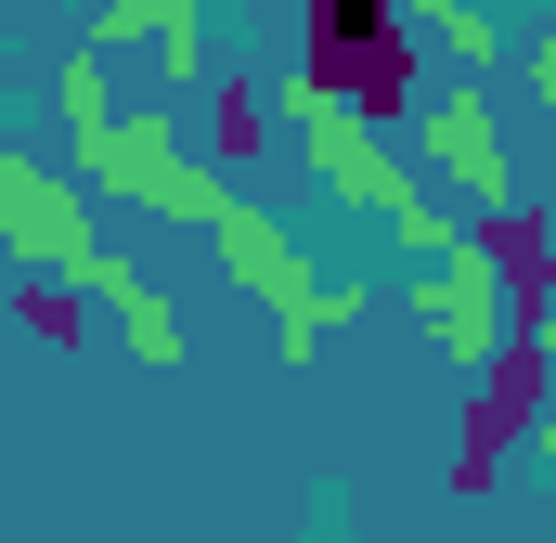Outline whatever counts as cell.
I'll list each match as a JSON object with an SVG mask.
<instances>
[{
  "instance_id": "obj_1",
  "label": "cell",
  "mask_w": 556,
  "mask_h": 543,
  "mask_svg": "<svg viewBox=\"0 0 556 543\" xmlns=\"http://www.w3.org/2000/svg\"><path fill=\"white\" fill-rule=\"evenodd\" d=\"M65 168H78V194L142 207V220H181V233H220V207H233V181L194 168L168 117H104L91 142H65Z\"/></svg>"
},
{
  "instance_id": "obj_2",
  "label": "cell",
  "mask_w": 556,
  "mask_h": 543,
  "mask_svg": "<svg viewBox=\"0 0 556 543\" xmlns=\"http://www.w3.org/2000/svg\"><path fill=\"white\" fill-rule=\"evenodd\" d=\"M0 247H13L26 272H65V285H91V272L117 260V247L91 233L78 168H39V155H13V142H0Z\"/></svg>"
},
{
  "instance_id": "obj_3",
  "label": "cell",
  "mask_w": 556,
  "mask_h": 543,
  "mask_svg": "<svg viewBox=\"0 0 556 543\" xmlns=\"http://www.w3.org/2000/svg\"><path fill=\"white\" fill-rule=\"evenodd\" d=\"M466 376H479V402H466V440H453V492H492V479H505V453H518V440H531V414H544L556 363H544V337H531V324H505Z\"/></svg>"
},
{
  "instance_id": "obj_4",
  "label": "cell",
  "mask_w": 556,
  "mask_h": 543,
  "mask_svg": "<svg viewBox=\"0 0 556 543\" xmlns=\"http://www.w3.org/2000/svg\"><path fill=\"white\" fill-rule=\"evenodd\" d=\"M466 260L492 272V298H505V324H556V220L531 194H492V207H466Z\"/></svg>"
},
{
  "instance_id": "obj_5",
  "label": "cell",
  "mask_w": 556,
  "mask_h": 543,
  "mask_svg": "<svg viewBox=\"0 0 556 543\" xmlns=\"http://www.w3.org/2000/svg\"><path fill=\"white\" fill-rule=\"evenodd\" d=\"M311 91H337L363 130H415V26H363V39H311L298 65Z\"/></svg>"
},
{
  "instance_id": "obj_6",
  "label": "cell",
  "mask_w": 556,
  "mask_h": 543,
  "mask_svg": "<svg viewBox=\"0 0 556 543\" xmlns=\"http://www.w3.org/2000/svg\"><path fill=\"white\" fill-rule=\"evenodd\" d=\"M415 155L466 194V207L518 194V168H505V130H492V91H479V78H466V91H440V104H415Z\"/></svg>"
},
{
  "instance_id": "obj_7",
  "label": "cell",
  "mask_w": 556,
  "mask_h": 543,
  "mask_svg": "<svg viewBox=\"0 0 556 543\" xmlns=\"http://www.w3.org/2000/svg\"><path fill=\"white\" fill-rule=\"evenodd\" d=\"M415 311H427V337H440L453 363H479V350L505 337V298H492V272L466 260V247H453V260H427V272H415Z\"/></svg>"
},
{
  "instance_id": "obj_8",
  "label": "cell",
  "mask_w": 556,
  "mask_h": 543,
  "mask_svg": "<svg viewBox=\"0 0 556 543\" xmlns=\"http://www.w3.org/2000/svg\"><path fill=\"white\" fill-rule=\"evenodd\" d=\"M91 39H104V52H117V39H155V78H168V91L207 78V0H104Z\"/></svg>"
},
{
  "instance_id": "obj_9",
  "label": "cell",
  "mask_w": 556,
  "mask_h": 543,
  "mask_svg": "<svg viewBox=\"0 0 556 543\" xmlns=\"http://www.w3.org/2000/svg\"><path fill=\"white\" fill-rule=\"evenodd\" d=\"M91 311L130 337V363H142V376H168V363H181V311L155 298V272H142V260H104V272H91Z\"/></svg>"
},
{
  "instance_id": "obj_10",
  "label": "cell",
  "mask_w": 556,
  "mask_h": 543,
  "mask_svg": "<svg viewBox=\"0 0 556 543\" xmlns=\"http://www.w3.org/2000/svg\"><path fill=\"white\" fill-rule=\"evenodd\" d=\"M220 260H233V285H247L260 311H298V298H311V272H298V247H285V220H260L247 194L220 207Z\"/></svg>"
},
{
  "instance_id": "obj_11",
  "label": "cell",
  "mask_w": 556,
  "mask_h": 543,
  "mask_svg": "<svg viewBox=\"0 0 556 543\" xmlns=\"http://www.w3.org/2000/svg\"><path fill=\"white\" fill-rule=\"evenodd\" d=\"M13 324H26L39 350H91V285H65V272H26V285H13Z\"/></svg>"
},
{
  "instance_id": "obj_12",
  "label": "cell",
  "mask_w": 556,
  "mask_h": 543,
  "mask_svg": "<svg viewBox=\"0 0 556 543\" xmlns=\"http://www.w3.org/2000/svg\"><path fill=\"white\" fill-rule=\"evenodd\" d=\"M260 142H273V104L207 65V155H220V168H260Z\"/></svg>"
},
{
  "instance_id": "obj_13",
  "label": "cell",
  "mask_w": 556,
  "mask_h": 543,
  "mask_svg": "<svg viewBox=\"0 0 556 543\" xmlns=\"http://www.w3.org/2000/svg\"><path fill=\"white\" fill-rule=\"evenodd\" d=\"M389 247H402V260H453V247H466V220L427 194V168L402 181V207H389Z\"/></svg>"
},
{
  "instance_id": "obj_14",
  "label": "cell",
  "mask_w": 556,
  "mask_h": 543,
  "mask_svg": "<svg viewBox=\"0 0 556 543\" xmlns=\"http://www.w3.org/2000/svg\"><path fill=\"white\" fill-rule=\"evenodd\" d=\"M337 324H363V285H311L298 311H273V350H285V363H311V337H337Z\"/></svg>"
},
{
  "instance_id": "obj_15",
  "label": "cell",
  "mask_w": 556,
  "mask_h": 543,
  "mask_svg": "<svg viewBox=\"0 0 556 543\" xmlns=\"http://www.w3.org/2000/svg\"><path fill=\"white\" fill-rule=\"evenodd\" d=\"M518 65H531V104H556V26L531 39V52H518Z\"/></svg>"
},
{
  "instance_id": "obj_16",
  "label": "cell",
  "mask_w": 556,
  "mask_h": 543,
  "mask_svg": "<svg viewBox=\"0 0 556 543\" xmlns=\"http://www.w3.org/2000/svg\"><path fill=\"white\" fill-rule=\"evenodd\" d=\"M531 440H544V453H556V389H544V414H531Z\"/></svg>"
},
{
  "instance_id": "obj_17",
  "label": "cell",
  "mask_w": 556,
  "mask_h": 543,
  "mask_svg": "<svg viewBox=\"0 0 556 543\" xmlns=\"http://www.w3.org/2000/svg\"><path fill=\"white\" fill-rule=\"evenodd\" d=\"M544 363H556V324H544Z\"/></svg>"
}]
</instances>
